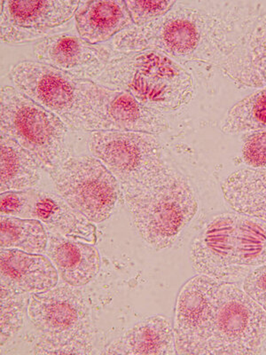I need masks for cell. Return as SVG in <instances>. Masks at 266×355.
I'll return each instance as SVG.
<instances>
[{
    "instance_id": "cell-1",
    "label": "cell",
    "mask_w": 266,
    "mask_h": 355,
    "mask_svg": "<svg viewBox=\"0 0 266 355\" xmlns=\"http://www.w3.org/2000/svg\"><path fill=\"white\" fill-rule=\"evenodd\" d=\"M190 259L198 274L244 279L266 263V222L236 211L218 215L192 241Z\"/></svg>"
},
{
    "instance_id": "cell-2",
    "label": "cell",
    "mask_w": 266,
    "mask_h": 355,
    "mask_svg": "<svg viewBox=\"0 0 266 355\" xmlns=\"http://www.w3.org/2000/svg\"><path fill=\"white\" fill-rule=\"evenodd\" d=\"M95 83L127 92L139 103L158 112L188 105L195 91L188 69L157 51L115 53Z\"/></svg>"
},
{
    "instance_id": "cell-3",
    "label": "cell",
    "mask_w": 266,
    "mask_h": 355,
    "mask_svg": "<svg viewBox=\"0 0 266 355\" xmlns=\"http://www.w3.org/2000/svg\"><path fill=\"white\" fill-rule=\"evenodd\" d=\"M123 196L139 236L157 250L172 247L198 211L194 189L174 168L148 188Z\"/></svg>"
},
{
    "instance_id": "cell-4",
    "label": "cell",
    "mask_w": 266,
    "mask_h": 355,
    "mask_svg": "<svg viewBox=\"0 0 266 355\" xmlns=\"http://www.w3.org/2000/svg\"><path fill=\"white\" fill-rule=\"evenodd\" d=\"M74 288L69 285L30 295L28 316L39 334L34 354L91 353L90 307Z\"/></svg>"
},
{
    "instance_id": "cell-5",
    "label": "cell",
    "mask_w": 266,
    "mask_h": 355,
    "mask_svg": "<svg viewBox=\"0 0 266 355\" xmlns=\"http://www.w3.org/2000/svg\"><path fill=\"white\" fill-rule=\"evenodd\" d=\"M1 133L18 142L49 174L71 157L69 126L12 85L0 94Z\"/></svg>"
},
{
    "instance_id": "cell-6",
    "label": "cell",
    "mask_w": 266,
    "mask_h": 355,
    "mask_svg": "<svg viewBox=\"0 0 266 355\" xmlns=\"http://www.w3.org/2000/svg\"><path fill=\"white\" fill-rule=\"evenodd\" d=\"M88 146L91 155L116 178L123 195L148 188L173 169L159 137L151 133L91 132Z\"/></svg>"
},
{
    "instance_id": "cell-7",
    "label": "cell",
    "mask_w": 266,
    "mask_h": 355,
    "mask_svg": "<svg viewBox=\"0 0 266 355\" xmlns=\"http://www.w3.org/2000/svg\"><path fill=\"white\" fill-rule=\"evenodd\" d=\"M265 348V309L238 284L223 282L205 354H260Z\"/></svg>"
},
{
    "instance_id": "cell-8",
    "label": "cell",
    "mask_w": 266,
    "mask_h": 355,
    "mask_svg": "<svg viewBox=\"0 0 266 355\" xmlns=\"http://www.w3.org/2000/svg\"><path fill=\"white\" fill-rule=\"evenodd\" d=\"M49 175L59 195L93 223L109 220L122 193L116 178L94 155L71 157Z\"/></svg>"
},
{
    "instance_id": "cell-9",
    "label": "cell",
    "mask_w": 266,
    "mask_h": 355,
    "mask_svg": "<svg viewBox=\"0 0 266 355\" xmlns=\"http://www.w3.org/2000/svg\"><path fill=\"white\" fill-rule=\"evenodd\" d=\"M8 77L12 87L55 114L69 128L88 132L83 79L37 61L17 63Z\"/></svg>"
},
{
    "instance_id": "cell-10",
    "label": "cell",
    "mask_w": 266,
    "mask_h": 355,
    "mask_svg": "<svg viewBox=\"0 0 266 355\" xmlns=\"http://www.w3.org/2000/svg\"><path fill=\"white\" fill-rule=\"evenodd\" d=\"M88 132L117 131L160 135L169 123L163 113L139 103L127 92L83 79Z\"/></svg>"
},
{
    "instance_id": "cell-11",
    "label": "cell",
    "mask_w": 266,
    "mask_h": 355,
    "mask_svg": "<svg viewBox=\"0 0 266 355\" xmlns=\"http://www.w3.org/2000/svg\"><path fill=\"white\" fill-rule=\"evenodd\" d=\"M223 282L199 274L180 288L174 315L177 354H205Z\"/></svg>"
},
{
    "instance_id": "cell-12",
    "label": "cell",
    "mask_w": 266,
    "mask_h": 355,
    "mask_svg": "<svg viewBox=\"0 0 266 355\" xmlns=\"http://www.w3.org/2000/svg\"><path fill=\"white\" fill-rule=\"evenodd\" d=\"M0 37L3 43L20 46L64 33L78 10L79 1H1Z\"/></svg>"
},
{
    "instance_id": "cell-13",
    "label": "cell",
    "mask_w": 266,
    "mask_h": 355,
    "mask_svg": "<svg viewBox=\"0 0 266 355\" xmlns=\"http://www.w3.org/2000/svg\"><path fill=\"white\" fill-rule=\"evenodd\" d=\"M33 53L37 62L76 78L94 81L116 52L111 44H91L78 34L63 33L35 43Z\"/></svg>"
},
{
    "instance_id": "cell-14",
    "label": "cell",
    "mask_w": 266,
    "mask_h": 355,
    "mask_svg": "<svg viewBox=\"0 0 266 355\" xmlns=\"http://www.w3.org/2000/svg\"><path fill=\"white\" fill-rule=\"evenodd\" d=\"M1 288L21 294L46 293L55 288L58 271L48 257L17 249L0 252Z\"/></svg>"
},
{
    "instance_id": "cell-15",
    "label": "cell",
    "mask_w": 266,
    "mask_h": 355,
    "mask_svg": "<svg viewBox=\"0 0 266 355\" xmlns=\"http://www.w3.org/2000/svg\"><path fill=\"white\" fill-rule=\"evenodd\" d=\"M46 254L55 265L59 277L72 287L85 286L99 274L100 255L94 244L49 232Z\"/></svg>"
},
{
    "instance_id": "cell-16",
    "label": "cell",
    "mask_w": 266,
    "mask_h": 355,
    "mask_svg": "<svg viewBox=\"0 0 266 355\" xmlns=\"http://www.w3.org/2000/svg\"><path fill=\"white\" fill-rule=\"evenodd\" d=\"M77 33L87 42L101 44L134 26L123 0L79 1L75 15Z\"/></svg>"
},
{
    "instance_id": "cell-17",
    "label": "cell",
    "mask_w": 266,
    "mask_h": 355,
    "mask_svg": "<svg viewBox=\"0 0 266 355\" xmlns=\"http://www.w3.org/2000/svg\"><path fill=\"white\" fill-rule=\"evenodd\" d=\"M31 218L42 222L50 233L90 244L97 242L93 222L56 193L37 189Z\"/></svg>"
},
{
    "instance_id": "cell-18",
    "label": "cell",
    "mask_w": 266,
    "mask_h": 355,
    "mask_svg": "<svg viewBox=\"0 0 266 355\" xmlns=\"http://www.w3.org/2000/svg\"><path fill=\"white\" fill-rule=\"evenodd\" d=\"M107 354H177L172 322L168 317L155 315L136 323L114 341Z\"/></svg>"
},
{
    "instance_id": "cell-19",
    "label": "cell",
    "mask_w": 266,
    "mask_h": 355,
    "mask_svg": "<svg viewBox=\"0 0 266 355\" xmlns=\"http://www.w3.org/2000/svg\"><path fill=\"white\" fill-rule=\"evenodd\" d=\"M221 189L234 211L266 222V169L237 170L226 178Z\"/></svg>"
},
{
    "instance_id": "cell-20",
    "label": "cell",
    "mask_w": 266,
    "mask_h": 355,
    "mask_svg": "<svg viewBox=\"0 0 266 355\" xmlns=\"http://www.w3.org/2000/svg\"><path fill=\"white\" fill-rule=\"evenodd\" d=\"M0 148L1 193L34 189L42 179L44 169L39 161L15 139L4 133L0 136Z\"/></svg>"
},
{
    "instance_id": "cell-21",
    "label": "cell",
    "mask_w": 266,
    "mask_h": 355,
    "mask_svg": "<svg viewBox=\"0 0 266 355\" xmlns=\"http://www.w3.org/2000/svg\"><path fill=\"white\" fill-rule=\"evenodd\" d=\"M48 245V234L36 218H0L1 250L17 249L33 254H43Z\"/></svg>"
},
{
    "instance_id": "cell-22",
    "label": "cell",
    "mask_w": 266,
    "mask_h": 355,
    "mask_svg": "<svg viewBox=\"0 0 266 355\" xmlns=\"http://www.w3.org/2000/svg\"><path fill=\"white\" fill-rule=\"evenodd\" d=\"M220 128L227 135L266 132V85L234 104Z\"/></svg>"
},
{
    "instance_id": "cell-23",
    "label": "cell",
    "mask_w": 266,
    "mask_h": 355,
    "mask_svg": "<svg viewBox=\"0 0 266 355\" xmlns=\"http://www.w3.org/2000/svg\"><path fill=\"white\" fill-rule=\"evenodd\" d=\"M30 297L28 294L1 288V347L20 331Z\"/></svg>"
},
{
    "instance_id": "cell-24",
    "label": "cell",
    "mask_w": 266,
    "mask_h": 355,
    "mask_svg": "<svg viewBox=\"0 0 266 355\" xmlns=\"http://www.w3.org/2000/svg\"><path fill=\"white\" fill-rule=\"evenodd\" d=\"M37 189L12 190L0 195L2 216L31 218Z\"/></svg>"
},
{
    "instance_id": "cell-25",
    "label": "cell",
    "mask_w": 266,
    "mask_h": 355,
    "mask_svg": "<svg viewBox=\"0 0 266 355\" xmlns=\"http://www.w3.org/2000/svg\"><path fill=\"white\" fill-rule=\"evenodd\" d=\"M177 1H125L135 27L145 26L167 15Z\"/></svg>"
},
{
    "instance_id": "cell-26",
    "label": "cell",
    "mask_w": 266,
    "mask_h": 355,
    "mask_svg": "<svg viewBox=\"0 0 266 355\" xmlns=\"http://www.w3.org/2000/svg\"><path fill=\"white\" fill-rule=\"evenodd\" d=\"M242 155L250 168L266 169V132H251L244 139Z\"/></svg>"
},
{
    "instance_id": "cell-27",
    "label": "cell",
    "mask_w": 266,
    "mask_h": 355,
    "mask_svg": "<svg viewBox=\"0 0 266 355\" xmlns=\"http://www.w3.org/2000/svg\"><path fill=\"white\" fill-rule=\"evenodd\" d=\"M250 53L256 71L266 85V12L259 17L250 40Z\"/></svg>"
},
{
    "instance_id": "cell-28",
    "label": "cell",
    "mask_w": 266,
    "mask_h": 355,
    "mask_svg": "<svg viewBox=\"0 0 266 355\" xmlns=\"http://www.w3.org/2000/svg\"><path fill=\"white\" fill-rule=\"evenodd\" d=\"M242 288L266 311V263L253 269L244 277Z\"/></svg>"
}]
</instances>
